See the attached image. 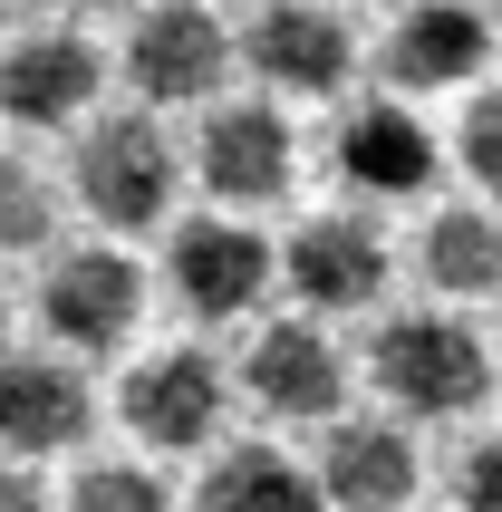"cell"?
<instances>
[{
	"instance_id": "obj_1",
	"label": "cell",
	"mask_w": 502,
	"mask_h": 512,
	"mask_svg": "<svg viewBox=\"0 0 502 512\" xmlns=\"http://www.w3.org/2000/svg\"><path fill=\"white\" fill-rule=\"evenodd\" d=\"M367 368H377V397H396L406 416H464L493 387L483 348L454 319H387L377 348H367Z\"/></svg>"
},
{
	"instance_id": "obj_2",
	"label": "cell",
	"mask_w": 502,
	"mask_h": 512,
	"mask_svg": "<svg viewBox=\"0 0 502 512\" xmlns=\"http://www.w3.org/2000/svg\"><path fill=\"white\" fill-rule=\"evenodd\" d=\"M78 194H87L97 223L145 232L155 213H165V194H174L165 126H155V116H97V126L78 136Z\"/></svg>"
},
{
	"instance_id": "obj_3",
	"label": "cell",
	"mask_w": 502,
	"mask_h": 512,
	"mask_svg": "<svg viewBox=\"0 0 502 512\" xmlns=\"http://www.w3.org/2000/svg\"><path fill=\"white\" fill-rule=\"evenodd\" d=\"M116 416H126L155 455H194L203 435L223 426V368H213L203 348H165V358H145V368L116 387Z\"/></svg>"
},
{
	"instance_id": "obj_4",
	"label": "cell",
	"mask_w": 502,
	"mask_h": 512,
	"mask_svg": "<svg viewBox=\"0 0 502 512\" xmlns=\"http://www.w3.org/2000/svg\"><path fill=\"white\" fill-rule=\"evenodd\" d=\"M290 290L309 310H367L387 290V232L367 213H309L290 232Z\"/></svg>"
},
{
	"instance_id": "obj_5",
	"label": "cell",
	"mask_w": 502,
	"mask_h": 512,
	"mask_svg": "<svg viewBox=\"0 0 502 512\" xmlns=\"http://www.w3.org/2000/svg\"><path fill=\"white\" fill-rule=\"evenodd\" d=\"M126 68H136V87L155 97V107H184V97H213L232 68V39L213 10H194V0H165V10H145L136 49H126Z\"/></svg>"
},
{
	"instance_id": "obj_6",
	"label": "cell",
	"mask_w": 502,
	"mask_h": 512,
	"mask_svg": "<svg viewBox=\"0 0 502 512\" xmlns=\"http://www.w3.org/2000/svg\"><path fill=\"white\" fill-rule=\"evenodd\" d=\"M136 310H145V281H136V261H126V252H68L49 271V290H39V319H49L68 348H87V358L126 339Z\"/></svg>"
},
{
	"instance_id": "obj_7",
	"label": "cell",
	"mask_w": 502,
	"mask_h": 512,
	"mask_svg": "<svg viewBox=\"0 0 502 512\" xmlns=\"http://www.w3.org/2000/svg\"><path fill=\"white\" fill-rule=\"evenodd\" d=\"M319 493H329V512H406L416 503V445H406V426H387V416L329 426Z\"/></svg>"
},
{
	"instance_id": "obj_8",
	"label": "cell",
	"mask_w": 502,
	"mask_h": 512,
	"mask_svg": "<svg viewBox=\"0 0 502 512\" xmlns=\"http://www.w3.org/2000/svg\"><path fill=\"white\" fill-rule=\"evenodd\" d=\"M97 97V49L78 29H29L0 49V116L10 126H68Z\"/></svg>"
},
{
	"instance_id": "obj_9",
	"label": "cell",
	"mask_w": 502,
	"mask_h": 512,
	"mask_svg": "<svg viewBox=\"0 0 502 512\" xmlns=\"http://www.w3.org/2000/svg\"><path fill=\"white\" fill-rule=\"evenodd\" d=\"M251 68L271 87L329 97V87H348V68H358V39H348V20L319 10V0H271L261 29H251Z\"/></svg>"
},
{
	"instance_id": "obj_10",
	"label": "cell",
	"mask_w": 502,
	"mask_h": 512,
	"mask_svg": "<svg viewBox=\"0 0 502 512\" xmlns=\"http://www.w3.org/2000/svg\"><path fill=\"white\" fill-rule=\"evenodd\" d=\"M87 435V377L68 358H0V445L10 455H68Z\"/></svg>"
},
{
	"instance_id": "obj_11",
	"label": "cell",
	"mask_w": 502,
	"mask_h": 512,
	"mask_svg": "<svg viewBox=\"0 0 502 512\" xmlns=\"http://www.w3.org/2000/svg\"><path fill=\"white\" fill-rule=\"evenodd\" d=\"M194 165L223 203H280L290 194V126H280V107H213Z\"/></svg>"
},
{
	"instance_id": "obj_12",
	"label": "cell",
	"mask_w": 502,
	"mask_h": 512,
	"mask_svg": "<svg viewBox=\"0 0 502 512\" xmlns=\"http://www.w3.org/2000/svg\"><path fill=\"white\" fill-rule=\"evenodd\" d=\"M174 290H184V310L232 319V310H251L271 290V252L242 223H184L174 232Z\"/></svg>"
},
{
	"instance_id": "obj_13",
	"label": "cell",
	"mask_w": 502,
	"mask_h": 512,
	"mask_svg": "<svg viewBox=\"0 0 502 512\" xmlns=\"http://www.w3.org/2000/svg\"><path fill=\"white\" fill-rule=\"evenodd\" d=\"M338 377H348V368H338V348L319 339L309 319L261 329L251 358H242V387L271 406V416H329V406H338Z\"/></svg>"
},
{
	"instance_id": "obj_14",
	"label": "cell",
	"mask_w": 502,
	"mask_h": 512,
	"mask_svg": "<svg viewBox=\"0 0 502 512\" xmlns=\"http://www.w3.org/2000/svg\"><path fill=\"white\" fill-rule=\"evenodd\" d=\"M377 68H387V87H464L483 68V20L464 0H416Z\"/></svg>"
},
{
	"instance_id": "obj_15",
	"label": "cell",
	"mask_w": 502,
	"mask_h": 512,
	"mask_svg": "<svg viewBox=\"0 0 502 512\" xmlns=\"http://www.w3.org/2000/svg\"><path fill=\"white\" fill-rule=\"evenodd\" d=\"M338 165L358 194H425L435 184V136L406 107H358L338 126Z\"/></svg>"
},
{
	"instance_id": "obj_16",
	"label": "cell",
	"mask_w": 502,
	"mask_h": 512,
	"mask_svg": "<svg viewBox=\"0 0 502 512\" xmlns=\"http://www.w3.org/2000/svg\"><path fill=\"white\" fill-rule=\"evenodd\" d=\"M203 512H329V493H319V464L300 474V464L271 455V445H242V455L213 464Z\"/></svg>"
},
{
	"instance_id": "obj_17",
	"label": "cell",
	"mask_w": 502,
	"mask_h": 512,
	"mask_svg": "<svg viewBox=\"0 0 502 512\" xmlns=\"http://www.w3.org/2000/svg\"><path fill=\"white\" fill-rule=\"evenodd\" d=\"M425 281L454 290V300H493L502 290V223L483 203H454L425 223Z\"/></svg>"
},
{
	"instance_id": "obj_18",
	"label": "cell",
	"mask_w": 502,
	"mask_h": 512,
	"mask_svg": "<svg viewBox=\"0 0 502 512\" xmlns=\"http://www.w3.org/2000/svg\"><path fill=\"white\" fill-rule=\"evenodd\" d=\"M49 184H39V174L29 165H10V155H0V252H39V242H49Z\"/></svg>"
},
{
	"instance_id": "obj_19",
	"label": "cell",
	"mask_w": 502,
	"mask_h": 512,
	"mask_svg": "<svg viewBox=\"0 0 502 512\" xmlns=\"http://www.w3.org/2000/svg\"><path fill=\"white\" fill-rule=\"evenodd\" d=\"M68 512H165V484L136 474V464H87L68 484Z\"/></svg>"
},
{
	"instance_id": "obj_20",
	"label": "cell",
	"mask_w": 502,
	"mask_h": 512,
	"mask_svg": "<svg viewBox=\"0 0 502 512\" xmlns=\"http://www.w3.org/2000/svg\"><path fill=\"white\" fill-rule=\"evenodd\" d=\"M454 145H464V165L483 174V194H502V87L464 107V136H454Z\"/></svg>"
},
{
	"instance_id": "obj_21",
	"label": "cell",
	"mask_w": 502,
	"mask_h": 512,
	"mask_svg": "<svg viewBox=\"0 0 502 512\" xmlns=\"http://www.w3.org/2000/svg\"><path fill=\"white\" fill-rule=\"evenodd\" d=\"M464 512H502V435H483L464 455Z\"/></svg>"
},
{
	"instance_id": "obj_22",
	"label": "cell",
	"mask_w": 502,
	"mask_h": 512,
	"mask_svg": "<svg viewBox=\"0 0 502 512\" xmlns=\"http://www.w3.org/2000/svg\"><path fill=\"white\" fill-rule=\"evenodd\" d=\"M20 464H29V455H20ZM20 464H0V512H49L39 474H20Z\"/></svg>"
},
{
	"instance_id": "obj_23",
	"label": "cell",
	"mask_w": 502,
	"mask_h": 512,
	"mask_svg": "<svg viewBox=\"0 0 502 512\" xmlns=\"http://www.w3.org/2000/svg\"><path fill=\"white\" fill-rule=\"evenodd\" d=\"M58 10H126V0H58Z\"/></svg>"
}]
</instances>
